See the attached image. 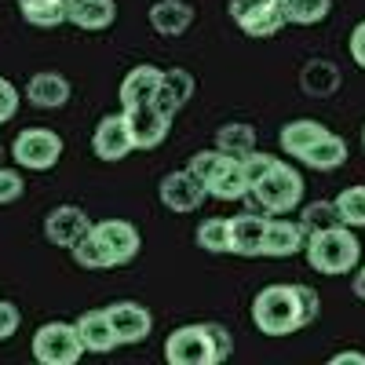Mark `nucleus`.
Masks as SVG:
<instances>
[{"mask_svg":"<svg viewBox=\"0 0 365 365\" xmlns=\"http://www.w3.org/2000/svg\"><path fill=\"white\" fill-rule=\"evenodd\" d=\"M252 322L263 336H289V332L311 325L303 311L299 285H267L252 299Z\"/></svg>","mask_w":365,"mask_h":365,"instance_id":"obj_1","label":"nucleus"},{"mask_svg":"<svg viewBox=\"0 0 365 365\" xmlns=\"http://www.w3.org/2000/svg\"><path fill=\"white\" fill-rule=\"evenodd\" d=\"M307 263L318 274H351L361 259V245L358 237L351 234V227L336 223V227H325V230H311L307 234Z\"/></svg>","mask_w":365,"mask_h":365,"instance_id":"obj_2","label":"nucleus"},{"mask_svg":"<svg viewBox=\"0 0 365 365\" xmlns=\"http://www.w3.org/2000/svg\"><path fill=\"white\" fill-rule=\"evenodd\" d=\"M249 197L259 205V212H267V216H285V212H292L303 201V175L292 165L278 161L249 190Z\"/></svg>","mask_w":365,"mask_h":365,"instance_id":"obj_3","label":"nucleus"},{"mask_svg":"<svg viewBox=\"0 0 365 365\" xmlns=\"http://www.w3.org/2000/svg\"><path fill=\"white\" fill-rule=\"evenodd\" d=\"M84 354V344L77 336V325L70 322H48L34 336V358L44 365H73Z\"/></svg>","mask_w":365,"mask_h":365,"instance_id":"obj_4","label":"nucleus"},{"mask_svg":"<svg viewBox=\"0 0 365 365\" xmlns=\"http://www.w3.org/2000/svg\"><path fill=\"white\" fill-rule=\"evenodd\" d=\"M11 158L29 172H48V168L58 165V158H63V139L51 128H26L11 143Z\"/></svg>","mask_w":365,"mask_h":365,"instance_id":"obj_5","label":"nucleus"},{"mask_svg":"<svg viewBox=\"0 0 365 365\" xmlns=\"http://www.w3.org/2000/svg\"><path fill=\"white\" fill-rule=\"evenodd\" d=\"M165 358L172 365H216V347H212L208 325H182L165 340Z\"/></svg>","mask_w":365,"mask_h":365,"instance_id":"obj_6","label":"nucleus"},{"mask_svg":"<svg viewBox=\"0 0 365 365\" xmlns=\"http://www.w3.org/2000/svg\"><path fill=\"white\" fill-rule=\"evenodd\" d=\"M125 120H128V132H132V146H135V150H154V146H161L165 135H168V125H172V117H165L154 103L128 106V110H125Z\"/></svg>","mask_w":365,"mask_h":365,"instance_id":"obj_7","label":"nucleus"},{"mask_svg":"<svg viewBox=\"0 0 365 365\" xmlns=\"http://www.w3.org/2000/svg\"><path fill=\"white\" fill-rule=\"evenodd\" d=\"M91 150L103 158V161H125L132 154V132H128V120H125V110L120 113H110L96 125V135H91Z\"/></svg>","mask_w":365,"mask_h":365,"instance_id":"obj_8","label":"nucleus"},{"mask_svg":"<svg viewBox=\"0 0 365 365\" xmlns=\"http://www.w3.org/2000/svg\"><path fill=\"white\" fill-rule=\"evenodd\" d=\"M91 220H88V212L77 208V205H58L48 212V220H44V237L51 241V245L58 249H73L77 241L88 234Z\"/></svg>","mask_w":365,"mask_h":365,"instance_id":"obj_9","label":"nucleus"},{"mask_svg":"<svg viewBox=\"0 0 365 365\" xmlns=\"http://www.w3.org/2000/svg\"><path fill=\"white\" fill-rule=\"evenodd\" d=\"M106 318L113 325V336L117 344H139L150 336V329H154V318L143 303H132V299H120V303H110L106 307Z\"/></svg>","mask_w":365,"mask_h":365,"instance_id":"obj_10","label":"nucleus"},{"mask_svg":"<svg viewBox=\"0 0 365 365\" xmlns=\"http://www.w3.org/2000/svg\"><path fill=\"white\" fill-rule=\"evenodd\" d=\"M205 194L208 190L201 187V182L187 168H182V172H168L161 179V205L168 212H194V208H201Z\"/></svg>","mask_w":365,"mask_h":365,"instance_id":"obj_11","label":"nucleus"},{"mask_svg":"<svg viewBox=\"0 0 365 365\" xmlns=\"http://www.w3.org/2000/svg\"><path fill=\"white\" fill-rule=\"evenodd\" d=\"M91 230L99 234V241L110 249L113 267H125L139 256V230L125 220H103V223H91Z\"/></svg>","mask_w":365,"mask_h":365,"instance_id":"obj_12","label":"nucleus"},{"mask_svg":"<svg viewBox=\"0 0 365 365\" xmlns=\"http://www.w3.org/2000/svg\"><path fill=\"white\" fill-rule=\"evenodd\" d=\"M303 245H307V227H303V223H292V220H270V223H267L263 256L285 259V256L303 252Z\"/></svg>","mask_w":365,"mask_h":365,"instance_id":"obj_13","label":"nucleus"},{"mask_svg":"<svg viewBox=\"0 0 365 365\" xmlns=\"http://www.w3.org/2000/svg\"><path fill=\"white\" fill-rule=\"evenodd\" d=\"M267 212H241L230 220V252L237 256H263V234H267Z\"/></svg>","mask_w":365,"mask_h":365,"instance_id":"obj_14","label":"nucleus"},{"mask_svg":"<svg viewBox=\"0 0 365 365\" xmlns=\"http://www.w3.org/2000/svg\"><path fill=\"white\" fill-rule=\"evenodd\" d=\"M194 96V77L187 70H161V88H158V96H154V106L165 113V117H175L182 106L190 103Z\"/></svg>","mask_w":365,"mask_h":365,"instance_id":"obj_15","label":"nucleus"},{"mask_svg":"<svg viewBox=\"0 0 365 365\" xmlns=\"http://www.w3.org/2000/svg\"><path fill=\"white\" fill-rule=\"evenodd\" d=\"M70 81L63 77V73H51V70H44V73H34L29 77V84H26V99L34 103V106H41V110H58V106H66L70 103Z\"/></svg>","mask_w":365,"mask_h":365,"instance_id":"obj_16","label":"nucleus"},{"mask_svg":"<svg viewBox=\"0 0 365 365\" xmlns=\"http://www.w3.org/2000/svg\"><path fill=\"white\" fill-rule=\"evenodd\" d=\"M158 88H161V70L158 66H135L125 73V81H120V110H128V106H143V103H154L158 96Z\"/></svg>","mask_w":365,"mask_h":365,"instance_id":"obj_17","label":"nucleus"},{"mask_svg":"<svg viewBox=\"0 0 365 365\" xmlns=\"http://www.w3.org/2000/svg\"><path fill=\"white\" fill-rule=\"evenodd\" d=\"M117 19V4L113 0H66V22H73L77 29H106Z\"/></svg>","mask_w":365,"mask_h":365,"instance_id":"obj_18","label":"nucleus"},{"mask_svg":"<svg viewBox=\"0 0 365 365\" xmlns=\"http://www.w3.org/2000/svg\"><path fill=\"white\" fill-rule=\"evenodd\" d=\"M77 336L84 344V351H96V354H106L117 347V336H113V325L106 318V311H84L77 322Z\"/></svg>","mask_w":365,"mask_h":365,"instance_id":"obj_19","label":"nucleus"},{"mask_svg":"<svg viewBox=\"0 0 365 365\" xmlns=\"http://www.w3.org/2000/svg\"><path fill=\"white\" fill-rule=\"evenodd\" d=\"M190 22H194V8L182 4V0H158V4L150 8V26H154L158 34H165V37L187 34Z\"/></svg>","mask_w":365,"mask_h":365,"instance_id":"obj_20","label":"nucleus"},{"mask_svg":"<svg viewBox=\"0 0 365 365\" xmlns=\"http://www.w3.org/2000/svg\"><path fill=\"white\" fill-rule=\"evenodd\" d=\"M205 190L216 197V201H245L249 197V179H245V172H241V161L230 158Z\"/></svg>","mask_w":365,"mask_h":365,"instance_id":"obj_21","label":"nucleus"},{"mask_svg":"<svg viewBox=\"0 0 365 365\" xmlns=\"http://www.w3.org/2000/svg\"><path fill=\"white\" fill-rule=\"evenodd\" d=\"M307 168H314V172H336L344 161H347V143L340 139V135H332V132H325L307 154L299 158Z\"/></svg>","mask_w":365,"mask_h":365,"instance_id":"obj_22","label":"nucleus"},{"mask_svg":"<svg viewBox=\"0 0 365 365\" xmlns=\"http://www.w3.org/2000/svg\"><path fill=\"white\" fill-rule=\"evenodd\" d=\"M325 132H329L325 125H318V120H307V117H303V120H289L278 139H282V150H285V154H292V158L299 161V158L307 154V150H311Z\"/></svg>","mask_w":365,"mask_h":365,"instance_id":"obj_23","label":"nucleus"},{"mask_svg":"<svg viewBox=\"0 0 365 365\" xmlns=\"http://www.w3.org/2000/svg\"><path fill=\"white\" fill-rule=\"evenodd\" d=\"M19 11L29 26L51 29L66 22V0H19Z\"/></svg>","mask_w":365,"mask_h":365,"instance_id":"obj_24","label":"nucleus"},{"mask_svg":"<svg viewBox=\"0 0 365 365\" xmlns=\"http://www.w3.org/2000/svg\"><path fill=\"white\" fill-rule=\"evenodd\" d=\"M216 150H223L227 158H245L256 150V128L252 125H223L216 132Z\"/></svg>","mask_w":365,"mask_h":365,"instance_id":"obj_25","label":"nucleus"},{"mask_svg":"<svg viewBox=\"0 0 365 365\" xmlns=\"http://www.w3.org/2000/svg\"><path fill=\"white\" fill-rule=\"evenodd\" d=\"M73 259L84 267V270H110L113 267V256H110V249L99 241V234L88 227V234L73 245Z\"/></svg>","mask_w":365,"mask_h":365,"instance_id":"obj_26","label":"nucleus"},{"mask_svg":"<svg viewBox=\"0 0 365 365\" xmlns=\"http://www.w3.org/2000/svg\"><path fill=\"white\" fill-rule=\"evenodd\" d=\"M197 245L205 252H230V220L227 216H212L197 227Z\"/></svg>","mask_w":365,"mask_h":365,"instance_id":"obj_27","label":"nucleus"},{"mask_svg":"<svg viewBox=\"0 0 365 365\" xmlns=\"http://www.w3.org/2000/svg\"><path fill=\"white\" fill-rule=\"evenodd\" d=\"M332 11V0H285V19L296 26H314L325 22Z\"/></svg>","mask_w":365,"mask_h":365,"instance_id":"obj_28","label":"nucleus"},{"mask_svg":"<svg viewBox=\"0 0 365 365\" xmlns=\"http://www.w3.org/2000/svg\"><path fill=\"white\" fill-rule=\"evenodd\" d=\"M332 205L344 227H365V187H347Z\"/></svg>","mask_w":365,"mask_h":365,"instance_id":"obj_29","label":"nucleus"},{"mask_svg":"<svg viewBox=\"0 0 365 365\" xmlns=\"http://www.w3.org/2000/svg\"><path fill=\"white\" fill-rule=\"evenodd\" d=\"M227 161H230V158L223 154V150H201V154H194V158H190L187 172L201 182V187H208V182L216 179V172H220Z\"/></svg>","mask_w":365,"mask_h":365,"instance_id":"obj_30","label":"nucleus"},{"mask_svg":"<svg viewBox=\"0 0 365 365\" xmlns=\"http://www.w3.org/2000/svg\"><path fill=\"white\" fill-rule=\"evenodd\" d=\"M299 223L307 227V234H311V230H325V227H336V223H340L336 205H332V201H314V205L303 208V220H299Z\"/></svg>","mask_w":365,"mask_h":365,"instance_id":"obj_31","label":"nucleus"},{"mask_svg":"<svg viewBox=\"0 0 365 365\" xmlns=\"http://www.w3.org/2000/svg\"><path fill=\"white\" fill-rule=\"evenodd\" d=\"M237 161H241V172H245V179H249V190L256 187V182H259L274 165H278V158H274V154H259V150H252V154L237 158Z\"/></svg>","mask_w":365,"mask_h":365,"instance_id":"obj_32","label":"nucleus"},{"mask_svg":"<svg viewBox=\"0 0 365 365\" xmlns=\"http://www.w3.org/2000/svg\"><path fill=\"white\" fill-rule=\"evenodd\" d=\"M22 175L15 172V168H4L0 165V205H11V201H19L22 197Z\"/></svg>","mask_w":365,"mask_h":365,"instance_id":"obj_33","label":"nucleus"},{"mask_svg":"<svg viewBox=\"0 0 365 365\" xmlns=\"http://www.w3.org/2000/svg\"><path fill=\"white\" fill-rule=\"evenodd\" d=\"M15 113H19V88L8 77H0V125L11 120Z\"/></svg>","mask_w":365,"mask_h":365,"instance_id":"obj_34","label":"nucleus"},{"mask_svg":"<svg viewBox=\"0 0 365 365\" xmlns=\"http://www.w3.org/2000/svg\"><path fill=\"white\" fill-rule=\"evenodd\" d=\"M267 4H270V0H230V19H234L237 26H245V22H252Z\"/></svg>","mask_w":365,"mask_h":365,"instance_id":"obj_35","label":"nucleus"},{"mask_svg":"<svg viewBox=\"0 0 365 365\" xmlns=\"http://www.w3.org/2000/svg\"><path fill=\"white\" fill-rule=\"evenodd\" d=\"M19 307L15 303H8V299H0V340H8V336H15L19 332Z\"/></svg>","mask_w":365,"mask_h":365,"instance_id":"obj_36","label":"nucleus"},{"mask_svg":"<svg viewBox=\"0 0 365 365\" xmlns=\"http://www.w3.org/2000/svg\"><path fill=\"white\" fill-rule=\"evenodd\" d=\"M208 329H212V347H216V365H220V361H227V358H230L234 340H230V332H227L223 325H216V322H208Z\"/></svg>","mask_w":365,"mask_h":365,"instance_id":"obj_37","label":"nucleus"},{"mask_svg":"<svg viewBox=\"0 0 365 365\" xmlns=\"http://www.w3.org/2000/svg\"><path fill=\"white\" fill-rule=\"evenodd\" d=\"M351 58L365 70V22H358L354 34H351Z\"/></svg>","mask_w":365,"mask_h":365,"instance_id":"obj_38","label":"nucleus"},{"mask_svg":"<svg viewBox=\"0 0 365 365\" xmlns=\"http://www.w3.org/2000/svg\"><path fill=\"white\" fill-rule=\"evenodd\" d=\"M299 296H303V311H307V318L314 322V318H318V307H322V303H318V292H314L311 285H299Z\"/></svg>","mask_w":365,"mask_h":365,"instance_id":"obj_39","label":"nucleus"},{"mask_svg":"<svg viewBox=\"0 0 365 365\" xmlns=\"http://www.w3.org/2000/svg\"><path fill=\"white\" fill-rule=\"evenodd\" d=\"M329 361L332 365H365V354L361 351H340V354H332Z\"/></svg>","mask_w":365,"mask_h":365,"instance_id":"obj_40","label":"nucleus"},{"mask_svg":"<svg viewBox=\"0 0 365 365\" xmlns=\"http://www.w3.org/2000/svg\"><path fill=\"white\" fill-rule=\"evenodd\" d=\"M354 296H358V299L365 303V267H361V270L354 274Z\"/></svg>","mask_w":365,"mask_h":365,"instance_id":"obj_41","label":"nucleus"},{"mask_svg":"<svg viewBox=\"0 0 365 365\" xmlns=\"http://www.w3.org/2000/svg\"><path fill=\"white\" fill-rule=\"evenodd\" d=\"M361 146H365V128H361Z\"/></svg>","mask_w":365,"mask_h":365,"instance_id":"obj_42","label":"nucleus"},{"mask_svg":"<svg viewBox=\"0 0 365 365\" xmlns=\"http://www.w3.org/2000/svg\"><path fill=\"white\" fill-rule=\"evenodd\" d=\"M282 4H285V0H282Z\"/></svg>","mask_w":365,"mask_h":365,"instance_id":"obj_43","label":"nucleus"}]
</instances>
